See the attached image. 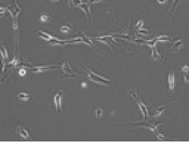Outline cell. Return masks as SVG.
Instances as JSON below:
<instances>
[{
	"instance_id": "cell-16",
	"label": "cell",
	"mask_w": 189,
	"mask_h": 162,
	"mask_svg": "<svg viewBox=\"0 0 189 162\" xmlns=\"http://www.w3.org/2000/svg\"><path fill=\"white\" fill-rule=\"evenodd\" d=\"M1 56H2L3 62H5V59H8V53H7V51H5V47H1Z\"/></svg>"
},
{
	"instance_id": "cell-19",
	"label": "cell",
	"mask_w": 189,
	"mask_h": 162,
	"mask_svg": "<svg viewBox=\"0 0 189 162\" xmlns=\"http://www.w3.org/2000/svg\"><path fill=\"white\" fill-rule=\"evenodd\" d=\"M18 74H20V76H21V77H24V76L26 75V69H25V68H21Z\"/></svg>"
},
{
	"instance_id": "cell-11",
	"label": "cell",
	"mask_w": 189,
	"mask_h": 162,
	"mask_svg": "<svg viewBox=\"0 0 189 162\" xmlns=\"http://www.w3.org/2000/svg\"><path fill=\"white\" fill-rule=\"evenodd\" d=\"M38 35L40 36V37H42L43 39H45L47 41H51V40H56L57 41V39L56 38H54L53 36H51V35H49L47 32H38Z\"/></svg>"
},
{
	"instance_id": "cell-22",
	"label": "cell",
	"mask_w": 189,
	"mask_h": 162,
	"mask_svg": "<svg viewBox=\"0 0 189 162\" xmlns=\"http://www.w3.org/2000/svg\"><path fill=\"white\" fill-rule=\"evenodd\" d=\"M164 1H165V0H158L159 3H162V2H164Z\"/></svg>"
},
{
	"instance_id": "cell-13",
	"label": "cell",
	"mask_w": 189,
	"mask_h": 162,
	"mask_svg": "<svg viewBox=\"0 0 189 162\" xmlns=\"http://www.w3.org/2000/svg\"><path fill=\"white\" fill-rule=\"evenodd\" d=\"M79 8H80V9H82L83 11H86V14H88V16H89V17L91 16V14H90V7H89V5H82V3H81V5H79ZM90 18H91V17H90Z\"/></svg>"
},
{
	"instance_id": "cell-3",
	"label": "cell",
	"mask_w": 189,
	"mask_h": 162,
	"mask_svg": "<svg viewBox=\"0 0 189 162\" xmlns=\"http://www.w3.org/2000/svg\"><path fill=\"white\" fill-rule=\"evenodd\" d=\"M61 71H62L63 74H67L69 77H75V76H77V74L71 69L70 65L68 64L67 62H64V63L62 64V66H61Z\"/></svg>"
},
{
	"instance_id": "cell-4",
	"label": "cell",
	"mask_w": 189,
	"mask_h": 162,
	"mask_svg": "<svg viewBox=\"0 0 189 162\" xmlns=\"http://www.w3.org/2000/svg\"><path fill=\"white\" fill-rule=\"evenodd\" d=\"M16 132H17V134L20 135L22 138H24V140H29V138L32 137L30 133H29L24 126H22V125H17V126H16Z\"/></svg>"
},
{
	"instance_id": "cell-9",
	"label": "cell",
	"mask_w": 189,
	"mask_h": 162,
	"mask_svg": "<svg viewBox=\"0 0 189 162\" xmlns=\"http://www.w3.org/2000/svg\"><path fill=\"white\" fill-rule=\"evenodd\" d=\"M55 67H59V66H56V65H52V66H39V67H34L32 68V72L34 74H37V72H41V71H44V70H47L48 68H55Z\"/></svg>"
},
{
	"instance_id": "cell-12",
	"label": "cell",
	"mask_w": 189,
	"mask_h": 162,
	"mask_svg": "<svg viewBox=\"0 0 189 162\" xmlns=\"http://www.w3.org/2000/svg\"><path fill=\"white\" fill-rule=\"evenodd\" d=\"M183 76L185 83H187L189 81V66H184L183 67Z\"/></svg>"
},
{
	"instance_id": "cell-8",
	"label": "cell",
	"mask_w": 189,
	"mask_h": 162,
	"mask_svg": "<svg viewBox=\"0 0 189 162\" xmlns=\"http://www.w3.org/2000/svg\"><path fill=\"white\" fill-rule=\"evenodd\" d=\"M175 88V75L174 72H170L169 74V89L174 91Z\"/></svg>"
},
{
	"instance_id": "cell-5",
	"label": "cell",
	"mask_w": 189,
	"mask_h": 162,
	"mask_svg": "<svg viewBox=\"0 0 189 162\" xmlns=\"http://www.w3.org/2000/svg\"><path fill=\"white\" fill-rule=\"evenodd\" d=\"M53 102L54 105H55V108H56V111L59 113H61L62 111V93H56L53 97Z\"/></svg>"
},
{
	"instance_id": "cell-18",
	"label": "cell",
	"mask_w": 189,
	"mask_h": 162,
	"mask_svg": "<svg viewBox=\"0 0 189 162\" xmlns=\"http://www.w3.org/2000/svg\"><path fill=\"white\" fill-rule=\"evenodd\" d=\"M62 32H68L70 30V28L68 26H62L61 27V29H59Z\"/></svg>"
},
{
	"instance_id": "cell-6",
	"label": "cell",
	"mask_w": 189,
	"mask_h": 162,
	"mask_svg": "<svg viewBox=\"0 0 189 162\" xmlns=\"http://www.w3.org/2000/svg\"><path fill=\"white\" fill-rule=\"evenodd\" d=\"M8 10L10 11V13L12 14V16L15 18V17H17V15H18V13L21 12V9H20V7L16 5L15 2H12L11 5H8Z\"/></svg>"
},
{
	"instance_id": "cell-10",
	"label": "cell",
	"mask_w": 189,
	"mask_h": 162,
	"mask_svg": "<svg viewBox=\"0 0 189 162\" xmlns=\"http://www.w3.org/2000/svg\"><path fill=\"white\" fill-rule=\"evenodd\" d=\"M185 45V42H184V40H177V41H175V42L172 44V50L174 52H177L179 49L184 47Z\"/></svg>"
},
{
	"instance_id": "cell-1",
	"label": "cell",
	"mask_w": 189,
	"mask_h": 162,
	"mask_svg": "<svg viewBox=\"0 0 189 162\" xmlns=\"http://www.w3.org/2000/svg\"><path fill=\"white\" fill-rule=\"evenodd\" d=\"M86 71H88V75H89L90 80H92L93 82H96V83H98V84H102V86H108V84H110V83H111L110 80H109L108 78H103V77L96 75V74H93L91 70L88 69V68H86Z\"/></svg>"
},
{
	"instance_id": "cell-2",
	"label": "cell",
	"mask_w": 189,
	"mask_h": 162,
	"mask_svg": "<svg viewBox=\"0 0 189 162\" xmlns=\"http://www.w3.org/2000/svg\"><path fill=\"white\" fill-rule=\"evenodd\" d=\"M130 93L132 94V97H133L135 101H136V103H137V106H138V108H140V113H143V118L145 119L146 117H147V115H148V113H147V107H146V105L143 102H142V101H140L138 97L136 96V94H135V92L133 91V90H130Z\"/></svg>"
},
{
	"instance_id": "cell-15",
	"label": "cell",
	"mask_w": 189,
	"mask_h": 162,
	"mask_svg": "<svg viewBox=\"0 0 189 162\" xmlns=\"http://www.w3.org/2000/svg\"><path fill=\"white\" fill-rule=\"evenodd\" d=\"M103 113H104V111H103L102 108H96V110H95V116H96L97 119H101L103 117Z\"/></svg>"
},
{
	"instance_id": "cell-17",
	"label": "cell",
	"mask_w": 189,
	"mask_h": 162,
	"mask_svg": "<svg viewBox=\"0 0 189 162\" xmlns=\"http://www.w3.org/2000/svg\"><path fill=\"white\" fill-rule=\"evenodd\" d=\"M40 21L48 22L49 21V14H42V15L40 16Z\"/></svg>"
},
{
	"instance_id": "cell-23",
	"label": "cell",
	"mask_w": 189,
	"mask_h": 162,
	"mask_svg": "<svg viewBox=\"0 0 189 162\" xmlns=\"http://www.w3.org/2000/svg\"><path fill=\"white\" fill-rule=\"evenodd\" d=\"M52 1H59V0H52Z\"/></svg>"
},
{
	"instance_id": "cell-20",
	"label": "cell",
	"mask_w": 189,
	"mask_h": 162,
	"mask_svg": "<svg viewBox=\"0 0 189 162\" xmlns=\"http://www.w3.org/2000/svg\"><path fill=\"white\" fill-rule=\"evenodd\" d=\"M157 137H158V140H164V136H163L162 134H158V135H157Z\"/></svg>"
},
{
	"instance_id": "cell-14",
	"label": "cell",
	"mask_w": 189,
	"mask_h": 162,
	"mask_svg": "<svg viewBox=\"0 0 189 162\" xmlns=\"http://www.w3.org/2000/svg\"><path fill=\"white\" fill-rule=\"evenodd\" d=\"M164 106L163 107H160L159 109H157L156 111H153V113H152V117H155V118H157V117H159V116H161V113H162V111L164 110Z\"/></svg>"
},
{
	"instance_id": "cell-21",
	"label": "cell",
	"mask_w": 189,
	"mask_h": 162,
	"mask_svg": "<svg viewBox=\"0 0 189 162\" xmlns=\"http://www.w3.org/2000/svg\"><path fill=\"white\" fill-rule=\"evenodd\" d=\"M3 13H5V8H1V15H3Z\"/></svg>"
},
{
	"instance_id": "cell-7",
	"label": "cell",
	"mask_w": 189,
	"mask_h": 162,
	"mask_svg": "<svg viewBox=\"0 0 189 162\" xmlns=\"http://www.w3.org/2000/svg\"><path fill=\"white\" fill-rule=\"evenodd\" d=\"M16 98H17V101H20V102H28V101L30 99V96H29L28 93L21 92V93H18V94L16 95Z\"/></svg>"
}]
</instances>
